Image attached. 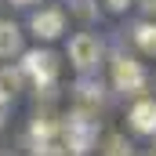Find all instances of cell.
<instances>
[{"label":"cell","instance_id":"13","mask_svg":"<svg viewBox=\"0 0 156 156\" xmlns=\"http://www.w3.org/2000/svg\"><path fill=\"white\" fill-rule=\"evenodd\" d=\"M11 4H33V0H11Z\"/></svg>","mask_w":156,"mask_h":156},{"label":"cell","instance_id":"7","mask_svg":"<svg viewBox=\"0 0 156 156\" xmlns=\"http://www.w3.org/2000/svg\"><path fill=\"white\" fill-rule=\"evenodd\" d=\"M11 55H22V33L15 22L0 18V58H11Z\"/></svg>","mask_w":156,"mask_h":156},{"label":"cell","instance_id":"8","mask_svg":"<svg viewBox=\"0 0 156 156\" xmlns=\"http://www.w3.org/2000/svg\"><path fill=\"white\" fill-rule=\"evenodd\" d=\"M22 91V69H11V66H0V105L15 102V94Z\"/></svg>","mask_w":156,"mask_h":156},{"label":"cell","instance_id":"3","mask_svg":"<svg viewBox=\"0 0 156 156\" xmlns=\"http://www.w3.org/2000/svg\"><path fill=\"white\" fill-rule=\"evenodd\" d=\"M113 87L123 91V94H138V91L145 87V69H142V62L120 55L116 62H113Z\"/></svg>","mask_w":156,"mask_h":156},{"label":"cell","instance_id":"12","mask_svg":"<svg viewBox=\"0 0 156 156\" xmlns=\"http://www.w3.org/2000/svg\"><path fill=\"white\" fill-rule=\"evenodd\" d=\"M142 11L145 15H156V0H142Z\"/></svg>","mask_w":156,"mask_h":156},{"label":"cell","instance_id":"11","mask_svg":"<svg viewBox=\"0 0 156 156\" xmlns=\"http://www.w3.org/2000/svg\"><path fill=\"white\" fill-rule=\"evenodd\" d=\"M105 4H109V7H113V11H123V7H127V4H131V0H105Z\"/></svg>","mask_w":156,"mask_h":156},{"label":"cell","instance_id":"6","mask_svg":"<svg viewBox=\"0 0 156 156\" xmlns=\"http://www.w3.org/2000/svg\"><path fill=\"white\" fill-rule=\"evenodd\" d=\"M131 123H134V131H142V134H156V102H149V98L134 102Z\"/></svg>","mask_w":156,"mask_h":156},{"label":"cell","instance_id":"1","mask_svg":"<svg viewBox=\"0 0 156 156\" xmlns=\"http://www.w3.org/2000/svg\"><path fill=\"white\" fill-rule=\"evenodd\" d=\"M58 131H62V138H66V153H73V156L91 153V145H94V138H98V123L87 116L83 109L69 113L66 123H58Z\"/></svg>","mask_w":156,"mask_h":156},{"label":"cell","instance_id":"9","mask_svg":"<svg viewBox=\"0 0 156 156\" xmlns=\"http://www.w3.org/2000/svg\"><path fill=\"white\" fill-rule=\"evenodd\" d=\"M134 40H138V47H142L145 55H156V26H149V22L138 26V29H134Z\"/></svg>","mask_w":156,"mask_h":156},{"label":"cell","instance_id":"5","mask_svg":"<svg viewBox=\"0 0 156 156\" xmlns=\"http://www.w3.org/2000/svg\"><path fill=\"white\" fill-rule=\"evenodd\" d=\"M33 33L44 40H55V37H62V29H66V15L58 11V7H47V11H37L33 15Z\"/></svg>","mask_w":156,"mask_h":156},{"label":"cell","instance_id":"10","mask_svg":"<svg viewBox=\"0 0 156 156\" xmlns=\"http://www.w3.org/2000/svg\"><path fill=\"white\" fill-rule=\"evenodd\" d=\"M33 156H66V149H62V145H55V142H37Z\"/></svg>","mask_w":156,"mask_h":156},{"label":"cell","instance_id":"2","mask_svg":"<svg viewBox=\"0 0 156 156\" xmlns=\"http://www.w3.org/2000/svg\"><path fill=\"white\" fill-rule=\"evenodd\" d=\"M22 76H29L37 87H51L58 80V55H51V51H26Z\"/></svg>","mask_w":156,"mask_h":156},{"label":"cell","instance_id":"14","mask_svg":"<svg viewBox=\"0 0 156 156\" xmlns=\"http://www.w3.org/2000/svg\"><path fill=\"white\" fill-rule=\"evenodd\" d=\"M0 120H4V113H0Z\"/></svg>","mask_w":156,"mask_h":156},{"label":"cell","instance_id":"4","mask_svg":"<svg viewBox=\"0 0 156 156\" xmlns=\"http://www.w3.org/2000/svg\"><path fill=\"white\" fill-rule=\"evenodd\" d=\"M98 58H102V44L98 37H91V33H76V37L69 40V62L76 66V69H94L98 66Z\"/></svg>","mask_w":156,"mask_h":156}]
</instances>
